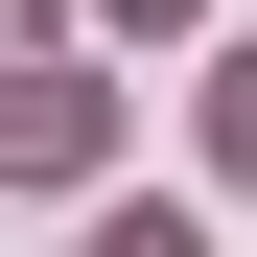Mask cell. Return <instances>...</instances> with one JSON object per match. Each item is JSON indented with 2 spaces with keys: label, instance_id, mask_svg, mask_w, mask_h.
I'll list each match as a JSON object with an SVG mask.
<instances>
[{
  "label": "cell",
  "instance_id": "6da1fadb",
  "mask_svg": "<svg viewBox=\"0 0 257 257\" xmlns=\"http://www.w3.org/2000/svg\"><path fill=\"white\" fill-rule=\"evenodd\" d=\"M94 141H117V94H94L70 47H24V70H0V164H24V187H70Z\"/></svg>",
  "mask_w": 257,
  "mask_h": 257
},
{
  "label": "cell",
  "instance_id": "7a4b0ae2",
  "mask_svg": "<svg viewBox=\"0 0 257 257\" xmlns=\"http://www.w3.org/2000/svg\"><path fill=\"white\" fill-rule=\"evenodd\" d=\"M210 164H234V187H257V47L210 70Z\"/></svg>",
  "mask_w": 257,
  "mask_h": 257
},
{
  "label": "cell",
  "instance_id": "3957f363",
  "mask_svg": "<svg viewBox=\"0 0 257 257\" xmlns=\"http://www.w3.org/2000/svg\"><path fill=\"white\" fill-rule=\"evenodd\" d=\"M94 257H187V210H117V234H94Z\"/></svg>",
  "mask_w": 257,
  "mask_h": 257
},
{
  "label": "cell",
  "instance_id": "277c9868",
  "mask_svg": "<svg viewBox=\"0 0 257 257\" xmlns=\"http://www.w3.org/2000/svg\"><path fill=\"white\" fill-rule=\"evenodd\" d=\"M117 24H187V0H117Z\"/></svg>",
  "mask_w": 257,
  "mask_h": 257
}]
</instances>
